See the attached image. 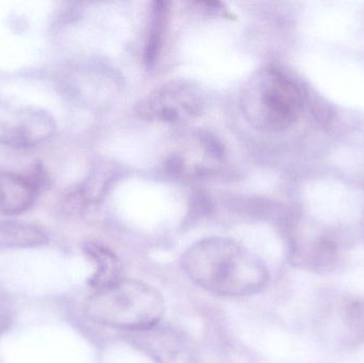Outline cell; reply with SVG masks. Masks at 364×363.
<instances>
[{
	"label": "cell",
	"instance_id": "4",
	"mask_svg": "<svg viewBox=\"0 0 364 363\" xmlns=\"http://www.w3.org/2000/svg\"><path fill=\"white\" fill-rule=\"evenodd\" d=\"M203 96L196 85L184 80L164 83L144 96L136 107L141 119L159 123H188L203 113Z\"/></svg>",
	"mask_w": 364,
	"mask_h": 363
},
{
	"label": "cell",
	"instance_id": "11",
	"mask_svg": "<svg viewBox=\"0 0 364 363\" xmlns=\"http://www.w3.org/2000/svg\"><path fill=\"white\" fill-rule=\"evenodd\" d=\"M149 337V349L160 363H194L190 347L178 335L160 332Z\"/></svg>",
	"mask_w": 364,
	"mask_h": 363
},
{
	"label": "cell",
	"instance_id": "7",
	"mask_svg": "<svg viewBox=\"0 0 364 363\" xmlns=\"http://www.w3.org/2000/svg\"><path fill=\"white\" fill-rule=\"evenodd\" d=\"M48 175L41 164L27 174L0 173V215H21L29 210L49 185Z\"/></svg>",
	"mask_w": 364,
	"mask_h": 363
},
{
	"label": "cell",
	"instance_id": "8",
	"mask_svg": "<svg viewBox=\"0 0 364 363\" xmlns=\"http://www.w3.org/2000/svg\"><path fill=\"white\" fill-rule=\"evenodd\" d=\"M83 249L93 262L95 269L90 279V286L95 289V291L108 287L123 278V264L114 251L98 242L85 243Z\"/></svg>",
	"mask_w": 364,
	"mask_h": 363
},
{
	"label": "cell",
	"instance_id": "12",
	"mask_svg": "<svg viewBox=\"0 0 364 363\" xmlns=\"http://www.w3.org/2000/svg\"><path fill=\"white\" fill-rule=\"evenodd\" d=\"M168 8L166 2H154L153 16L151 28L144 50V62L147 66H153L159 57L164 44V30H166Z\"/></svg>",
	"mask_w": 364,
	"mask_h": 363
},
{
	"label": "cell",
	"instance_id": "6",
	"mask_svg": "<svg viewBox=\"0 0 364 363\" xmlns=\"http://www.w3.org/2000/svg\"><path fill=\"white\" fill-rule=\"evenodd\" d=\"M50 113L0 98V145L30 148L46 142L55 131Z\"/></svg>",
	"mask_w": 364,
	"mask_h": 363
},
{
	"label": "cell",
	"instance_id": "1",
	"mask_svg": "<svg viewBox=\"0 0 364 363\" xmlns=\"http://www.w3.org/2000/svg\"><path fill=\"white\" fill-rule=\"evenodd\" d=\"M181 266L199 287L220 296H252L269 281V270L259 258L223 237L203 239L188 247Z\"/></svg>",
	"mask_w": 364,
	"mask_h": 363
},
{
	"label": "cell",
	"instance_id": "2",
	"mask_svg": "<svg viewBox=\"0 0 364 363\" xmlns=\"http://www.w3.org/2000/svg\"><path fill=\"white\" fill-rule=\"evenodd\" d=\"M166 310L155 288L136 279L122 278L96 290L85 302V315L102 325L132 332L156 327Z\"/></svg>",
	"mask_w": 364,
	"mask_h": 363
},
{
	"label": "cell",
	"instance_id": "3",
	"mask_svg": "<svg viewBox=\"0 0 364 363\" xmlns=\"http://www.w3.org/2000/svg\"><path fill=\"white\" fill-rule=\"evenodd\" d=\"M304 104L299 85L274 66L258 70L242 90V112L248 123L261 131L286 130L297 121Z\"/></svg>",
	"mask_w": 364,
	"mask_h": 363
},
{
	"label": "cell",
	"instance_id": "13",
	"mask_svg": "<svg viewBox=\"0 0 364 363\" xmlns=\"http://www.w3.org/2000/svg\"><path fill=\"white\" fill-rule=\"evenodd\" d=\"M344 324L356 340L364 341V298H354L346 303Z\"/></svg>",
	"mask_w": 364,
	"mask_h": 363
},
{
	"label": "cell",
	"instance_id": "9",
	"mask_svg": "<svg viewBox=\"0 0 364 363\" xmlns=\"http://www.w3.org/2000/svg\"><path fill=\"white\" fill-rule=\"evenodd\" d=\"M112 179V170L109 168L94 170L81 185L66 195V208L72 213L82 212L105 195Z\"/></svg>",
	"mask_w": 364,
	"mask_h": 363
},
{
	"label": "cell",
	"instance_id": "5",
	"mask_svg": "<svg viewBox=\"0 0 364 363\" xmlns=\"http://www.w3.org/2000/svg\"><path fill=\"white\" fill-rule=\"evenodd\" d=\"M222 143L203 130L182 134L166 158V168L175 176L196 178L218 170L224 161Z\"/></svg>",
	"mask_w": 364,
	"mask_h": 363
},
{
	"label": "cell",
	"instance_id": "10",
	"mask_svg": "<svg viewBox=\"0 0 364 363\" xmlns=\"http://www.w3.org/2000/svg\"><path fill=\"white\" fill-rule=\"evenodd\" d=\"M46 241V234L38 226L21 222L0 221V251L40 246Z\"/></svg>",
	"mask_w": 364,
	"mask_h": 363
}]
</instances>
